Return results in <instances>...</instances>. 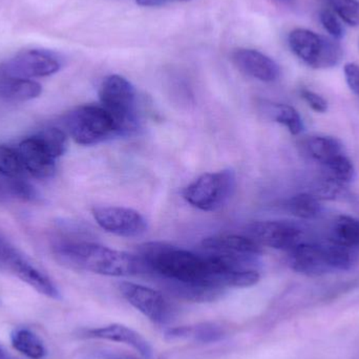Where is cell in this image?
<instances>
[{"instance_id":"obj_5","label":"cell","mask_w":359,"mask_h":359,"mask_svg":"<svg viewBox=\"0 0 359 359\" xmlns=\"http://www.w3.org/2000/svg\"><path fill=\"white\" fill-rule=\"evenodd\" d=\"M67 128L77 144L96 145L117 136L118 128L109 113L98 105H82L67 117Z\"/></svg>"},{"instance_id":"obj_4","label":"cell","mask_w":359,"mask_h":359,"mask_svg":"<svg viewBox=\"0 0 359 359\" xmlns=\"http://www.w3.org/2000/svg\"><path fill=\"white\" fill-rule=\"evenodd\" d=\"M288 42L295 56L312 69H331L343 59V48L337 40L310 29H293L289 34Z\"/></svg>"},{"instance_id":"obj_13","label":"cell","mask_w":359,"mask_h":359,"mask_svg":"<svg viewBox=\"0 0 359 359\" xmlns=\"http://www.w3.org/2000/svg\"><path fill=\"white\" fill-rule=\"evenodd\" d=\"M18 153L27 174L37 179H48L54 176L56 159L48 153L37 136L25 139L19 144Z\"/></svg>"},{"instance_id":"obj_28","label":"cell","mask_w":359,"mask_h":359,"mask_svg":"<svg viewBox=\"0 0 359 359\" xmlns=\"http://www.w3.org/2000/svg\"><path fill=\"white\" fill-rule=\"evenodd\" d=\"M335 15L351 27H359V0H329Z\"/></svg>"},{"instance_id":"obj_23","label":"cell","mask_w":359,"mask_h":359,"mask_svg":"<svg viewBox=\"0 0 359 359\" xmlns=\"http://www.w3.org/2000/svg\"><path fill=\"white\" fill-rule=\"evenodd\" d=\"M285 208L299 219H312L322 212V205L313 194H299L287 201Z\"/></svg>"},{"instance_id":"obj_27","label":"cell","mask_w":359,"mask_h":359,"mask_svg":"<svg viewBox=\"0 0 359 359\" xmlns=\"http://www.w3.org/2000/svg\"><path fill=\"white\" fill-rule=\"evenodd\" d=\"M36 136L55 159L61 157L67 151V137L60 128H46Z\"/></svg>"},{"instance_id":"obj_17","label":"cell","mask_w":359,"mask_h":359,"mask_svg":"<svg viewBox=\"0 0 359 359\" xmlns=\"http://www.w3.org/2000/svg\"><path fill=\"white\" fill-rule=\"evenodd\" d=\"M166 337L170 341H189L202 344H213L223 341L226 337V330L215 323H204L196 326L178 327L170 329Z\"/></svg>"},{"instance_id":"obj_35","label":"cell","mask_w":359,"mask_h":359,"mask_svg":"<svg viewBox=\"0 0 359 359\" xmlns=\"http://www.w3.org/2000/svg\"><path fill=\"white\" fill-rule=\"evenodd\" d=\"M0 359H10L8 358V356L6 355V352H4V350L2 349L1 347H0Z\"/></svg>"},{"instance_id":"obj_6","label":"cell","mask_w":359,"mask_h":359,"mask_svg":"<svg viewBox=\"0 0 359 359\" xmlns=\"http://www.w3.org/2000/svg\"><path fill=\"white\" fill-rule=\"evenodd\" d=\"M236 186V177L233 170L207 172L183 190V198L200 210L215 211L229 201Z\"/></svg>"},{"instance_id":"obj_36","label":"cell","mask_w":359,"mask_h":359,"mask_svg":"<svg viewBox=\"0 0 359 359\" xmlns=\"http://www.w3.org/2000/svg\"><path fill=\"white\" fill-rule=\"evenodd\" d=\"M164 1L166 2V4H168V1H170V0H164Z\"/></svg>"},{"instance_id":"obj_9","label":"cell","mask_w":359,"mask_h":359,"mask_svg":"<svg viewBox=\"0 0 359 359\" xmlns=\"http://www.w3.org/2000/svg\"><path fill=\"white\" fill-rule=\"evenodd\" d=\"M93 217L102 229L122 238H138L147 231V219L134 209L98 206L93 208Z\"/></svg>"},{"instance_id":"obj_34","label":"cell","mask_w":359,"mask_h":359,"mask_svg":"<svg viewBox=\"0 0 359 359\" xmlns=\"http://www.w3.org/2000/svg\"><path fill=\"white\" fill-rule=\"evenodd\" d=\"M141 6H161L165 4L164 0H136Z\"/></svg>"},{"instance_id":"obj_1","label":"cell","mask_w":359,"mask_h":359,"mask_svg":"<svg viewBox=\"0 0 359 359\" xmlns=\"http://www.w3.org/2000/svg\"><path fill=\"white\" fill-rule=\"evenodd\" d=\"M53 253L65 267L107 276H130L144 270L140 259L90 242L67 241L55 245Z\"/></svg>"},{"instance_id":"obj_11","label":"cell","mask_w":359,"mask_h":359,"mask_svg":"<svg viewBox=\"0 0 359 359\" xmlns=\"http://www.w3.org/2000/svg\"><path fill=\"white\" fill-rule=\"evenodd\" d=\"M4 270L20 278L22 282L35 289L40 294L46 295L53 299H60V292L54 282L17 249L13 251L12 255L8 257Z\"/></svg>"},{"instance_id":"obj_33","label":"cell","mask_w":359,"mask_h":359,"mask_svg":"<svg viewBox=\"0 0 359 359\" xmlns=\"http://www.w3.org/2000/svg\"><path fill=\"white\" fill-rule=\"evenodd\" d=\"M99 359H135L132 356L126 355V354L116 353V352L102 351L98 354Z\"/></svg>"},{"instance_id":"obj_21","label":"cell","mask_w":359,"mask_h":359,"mask_svg":"<svg viewBox=\"0 0 359 359\" xmlns=\"http://www.w3.org/2000/svg\"><path fill=\"white\" fill-rule=\"evenodd\" d=\"M12 346L23 355L31 359L46 358V349L41 339L29 329L20 328L11 335Z\"/></svg>"},{"instance_id":"obj_24","label":"cell","mask_w":359,"mask_h":359,"mask_svg":"<svg viewBox=\"0 0 359 359\" xmlns=\"http://www.w3.org/2000/svg\"><path fill=\"white\" fill-rule=\"evenodd\" d=\"M327 179L337 182L339 184H346L351 182L355 176V168L349 158L344 154L337 156L330 161L323 164Z\"/></svg>"},{"instance_id":"obj_12","label":"cell","mask_w":359,"mask_h":359,"mask_svg":"<svg viewBox=\"0 0 359 359\" xmlns=\"http://www.w3.org/2000/svg\"><path fill=\"white\" fill-rule=\"evenodd\" d=\"M288 252L289 265L299 273L318 276L332 272L324 244L302 242Z\"/></svg>"},{"instance_id":"obj_8","label":"cell","mask_w":359,"mask_h":359,"mask_svg":"<svg viewBox=\"0 0 359 359\" xmlns=\"http://www.w3.org/2000/svg\"><path fill=\"white\" fill-rule=\"evenodd\" d=\"M119 289L124 299L151 322L166 325L174 320V306L159 291L128 282L121 283Z\"/></svg>"},{"instance_id":"obj_16","label":"cell","mask_w":359,"mask_h":359,"mask_svg":"<svg viewBox=\"0 0 359 359\" xmlns=\"http://www.w3.org/2000/svg\"><path fill=\"white\" fill-rule=\"evenodd\" d=\"M202 246L213 252L234 253V255H262V246L247 236L223 234L204 238Z\"/></svg>"},{"instance_id":"obj_29","label":"cell","mask_w":359,"mask_h":359,"mask_svg":"<svg viewBox=\"0 0 359 359\" xmlns=\"http://www.w3.org/2000/svg\"><path fill=\"white\" fill-rule=\"evenodd\" d=\"M4 187L6 194L22 201L35 202L39 198V194L36 188L23 178L8 179V182L4 183Z\"/></svg>"},{"instance_id":"obj_15","label":"cell","mask_w":359,"mask_h":359,"mask_svg":"<svg viewBox=\"0 0 359 359\" xmlns=\"http://www.w3.org/2000/svg\"><path fill=\"white\" fill-rule=\"evenodd\" d=\"M83 335L88 339H105V341L126 344L139 352L144 359H151L153 355V349L147 341H145L144 337H141L133 329L122 325H111L102 328L90 329L86 331Z\"/></svg>"},{"instance_id":"obj_10","label":"cell","mask_w":359,"mask_h":359,"mask_svg":"<svg viewBox=\"0 0 359 359\" xmlns=\"http://www.w3.org/2000/svg\"><path fill=\"white\" fill-rule=\"evenodd\" d=\"M246 236L259 246L289 251L303 242V231L289 222L259 221L247 226Z\"/></svg>"},{"instance_id":"obj_25","label":"cell","mask_w":359,"mask_h":359,"mask_svg":"<svg viewBox=\"0 0 359 359\" xmlns=\"http://www.w3.org/2000/svg\"><path fill=\"white\" fill-rule=\"evenodd\" d=\"M25 174L18 151L0 145V175L6 179H17L23 178Z\"/></svg>"},{"instance_id":"obj_19","label":"cell","mask_w":359,"mask_h":359,"mask_svg":"<svg viewBox=\"0 0 359 359\" xmlns=\"http://www.w3.org/2000/svg\"><path fill=\"white\" fill-rule=\"evenodd\" d=\"M177 297L194 303H210L223 297L227 289L212 284H181L170 283Z\"/></svg>"},{"instance_id":"obj_31","label":"cell","mask_w":359,"mask_h":359,"mask_svg":"<svg viewBox=\"0 0 359 359\" xmlns=\"http://www.w3.org/2000/svg\"><path fill=\"white\" fill-rule=\"evenodd\" d=\"M302 97L305 99L306 102L308 103L310 107L313 109L316 113H326L328 109V103L320 95L312 90H302Z\"/></svg>"},{"instance_id":"obj_18","label":"cell","mask_w":359,"mask_h":359,"mask_svg":"<svg viewBox=\"0 0 359 359\" xmlns=\"http://www.w3.org/2000/svg\"><path fill=\"white\" fill-rule=\"evenodd\" d=\"M41 93V86L34 80L0 75V100L4 102H25L37 98Z\"/></svg>"},{"instance_id":"obj_14","label":"cell","mask_w":359,"mask_h":359,"mask_svg":"<svg viewBox=\"0 0 359 359\" xmlns=\"http://www.w3.org/2000/svg\"><path fill=\"white\" fill-rule=\"evenodd\" d=\"M232 60L243 73L259 81L273 82L280 75L278 63L257 50L238 48L232 54Z\"/></svg>"},{"instance_id":"obj_26","label":"cell","mask_w":359,"mask_h":359,"mask_svg":"<svg viewBox=\"0 0 359 359\" xmlns=\"http://www.w3.org/2000/svg\"><path fill=\"white\" fill-rule=\"evenodd\" d=\"M272 116L278 123L286 126L291 134L299 135L303 132V120L294 107L286 104L272 105Z\"/></svg>"},{"instance_id":"obj_30","label":"cell","mask_w":359,"mask_h":359,"mask_svg":"<svg viewBox=\"0 0 359 359\" xmlns=\"http://www.w3.org/2000/svg\"><path fill=\"white\" fill-rule=\"evenodd\" d=\"M320 22L333 39L341 40L345 35L341 21L331 11L324 10L320 13Z\"/></svg>"},{"instance_id":"obj_3","label":"cell","mask_w":359,"mask_h":359,"mask_svg":"<svg viewBox=\"0 0 359 359\" xmlns=\"http://www.w3.org/2000/svg\"><path fill=\"white\" fill-rule=\"evenodd\" d=\"M101 107L115 121L118 134L128 135L136 130L137 93L126 78L111 75L104 78L99 90Z\"/></svg>"},{"instance_id":"obj_20","label":"cell","mask_w":359,"mask_h":359,"mask_svg":"<svg viewBox=\"0 0 359 359\" xmlns=\"http://www.w3.org/2000/svg\"><path fill=\"white\" fill-rule=\"evenodd\" d=\"M304 149L311 159L325 164L343 153V145L333 137H310L304 142Z\"/></svg>"},{"instance_id":"obj_22","label":"cell","mask_w":359,"mask_h":359,"mask_svg":"<svg viewBox=\"0 0 359 359\" xmlns=\"http://www.w3.org/2000/svg\"><path fill=\"white\" fill-rule=\"evenodd\" d=\"M329 241L348 248H358L359 247V221L347 215H341L335 221Z\"/></svg>"},{"instance_id":"obj_7","label":"cell","mask_w":359,"mask_h":359,"mask_svg":"<svg viewBox=\"0 0 359 359\" xmlns=\"http://www.w3.org/2000/svg\"><path fill=\"white\" fill-rule=\"evenodd\" d=\"M62 58L52 50L31 48L22 50L0 65V75L33 80L58 73Z\"/></svg>"},{"instance_id":"obj_2","label":"cell","mask_w":359,"mask_h":359,"mask_svg":"<svg viewBox=\"0 0 359 359\" xmlns=\"http://www.w3.org/2000/svg\"><path fill=\"white\" fill-rule=\"evenodd\" d=\"M140 261L144 269L149 268L170 283L212 284L222 287L215 280L207 257L190 251L162 243H149L141 249Z\"/></svg>"},{"instance_id":"obj_32","label":"cell","mask_w":359,"mask_h":359,"mask_svg":"<svg viewBox=\"0 0 359 359\" xmlns=\"http://www.w3.org/2000/svg\"><path fill=\"white\" fill-rule=\"evenodd\" d=\"M346 81L350 90L359 97V67L356 63H347L344 67Z\"/></svg>"}]
</instances>
